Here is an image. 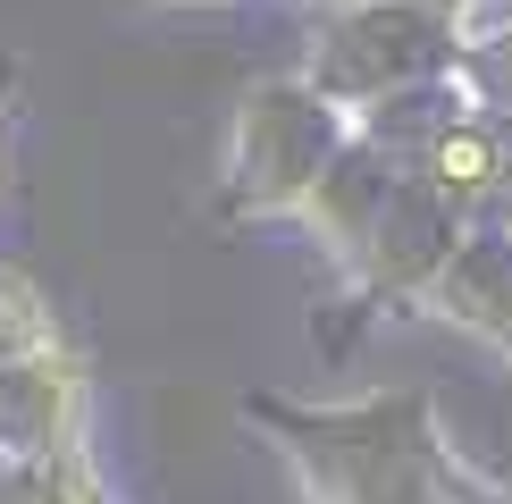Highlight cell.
Here are the masks:
<instances>
[{
  "label": "cell",
  "instance_id": "5",
  "mask_svg": "<svg viewBox=\"0 0 512 504\" xmlns=\"http://www.w3.org/2000/svg\"><path fill=\"white\" fill-rule=\"evenodd\" d=\"M0 504H118L101 454H0Z\"/></svg>",
  "mask_w": 512,
  "mask_h": 504
},
{
  "label": "cell",
  "instance_id": "9",
  "mask_svg": "<svg viewBox=\"0 0 512 504\" xmlns=\"http://www.w3.org/2000/svg\"><path fill=\"white\" fill-rule=\"evenodd\" d=\"M0 84H9V68H0Z\"/></svg>",
  "mask_w": 512,
  "mask_h": 504
},
{
  "label": "cell",
  "instance_id": "1",
  "mask_svg": "<svg viewBox=\"0 0 512 504\" xmlns=\"http://www.w3.org/2000/svg\"><path fill=\"white\" fill-rule=\"evenodd\" d=\"M244 420L286 462L303 504H512V479L479 471L454 446L429 387H353V395L252 387Z\"/></svg>",
  "mask_w": 512,
  "mask_h": 504
},
{
  "label": "cell",
  "instance_id": "3",
  "mask_svg": "<svg viewBox=\"0 0 512 504\" xmlns=\"http://www.w3.org/2000/svg\"><path fill=\"white\" fill-rule=\"evenodd\" d=\"M462 9L454 0H328L311 17L303 76L353 118L395 110L412 93H437L462 68Z\"/></svg>",
  "mask_w": 512,
  "mask_h": 504
},
{
  "label": "cell",
  "instance_id": "4",
  "mask_svg": "<svg viewBox=\"0 0 512 504\" xmlns=\"http://www.w3.org/2000/svg\"><path fill=\"white\" fill-rule=\"evenodd\" d=\"M0 454H93V362L68 328L0 362Z\"/></svg>",
  "mask_w": 512,
  "mask_h": 504
},
{
  "label": "cell",
  "instance_id": "2",
  "mask_svg": "<svg viewBox=\"0 0 512 504\" xmlns=\"http://www.w3.org/2000/svg\"><path fill=\"white\" fill-rule=\"evenodd\" d=\"M361 143V118L345 101H328L303 68L261 76L236 101L219 160V210L236 227H303V210L328 194V177Z\"/></svg>",
  "mask_w": 512,
  "mask_h": 504
},
{
  "label": "cell",
  "instance_id": "7",
  "mask_svg": "<svg viewBox=\"0 0 512 504\" xmlns=\"http://www.w3.org/2000/svg\"><path fill=\"white\" fill-rule=\"evenodd\" d=\"M42 336H59L51 294H42L26 269H0V362H9L17 345H42Z\"/></svg>",
  "mask_w": 512,
  "mask_h": 504
},
{
  "label": "cell",
  "instance_id": "8",
  "mask_svg": "<svg viewBox=\"0 0 512 504\" xmlns=\"http://www.w3.org/2000/svg\"><path fill=\"white\" fill-rule=\"evenodd\" d=\"M168 9H219V0H168ZM319 9H328V0H319Z\"/></svg>",
  "mask_w": 512,
  "mask_h": 504
},
{
  "label": "cell",
  "instance_id": "6",
  "mask_svg": "<svg viewBox=\"0 0 512 504\" xmlns=\"http://www.w3.org/2000/svg\"><path fill=\"white\" fill-rule=\"evenodd\" d=\"M454 93L471 101V110H487V118L512 126V9L487 17V26H471L462 68H454Z\"/></svg>",
  "mask_w": 512,
  "mask_h": 504
}]
</instances>
